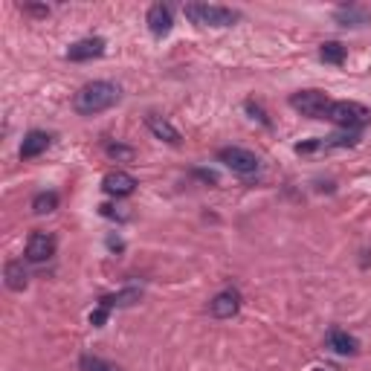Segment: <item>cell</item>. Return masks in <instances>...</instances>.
I'll use <instances>...</instances> for the list:
<instances>
[{"label":"cell","instance_id":"obj_1","mask_svg":"<svg viewBox=\"0 0 371 371\" xmlns=\"http://www.w3.org/2000/svg\"><path fill=\"white\" fill-rule=\"evenodd\" d=\"M122 99V87L116 81H87L73 96V107L79 116H96L104 114Z\"/></svg>","mask_w":371,"mask_h":371},{"label":"cell","instance_id":"obj_2","mask_svg":"<svg viewBox=\"0 0 371 371\" xmlns=\"http://www.w3.org/2000/svg\"><path fill=\"white\" fill-rule=\"evenodd\" d=\"M183 15L198 27H215V29H224V27H235L241 20V12H235L229 6H217V4H186Z\"/></svg>","mask_w":371,"mask_h":371},{"label":"cell","instance_id":"obj_3","mask_svg":"<svg viewBox=\"0 0 371 371\" xmlns=\"http://www.w3.org/2000/svg\"><path fill=\"white\" fill-rule=\"evenodd\" d=\"M325 119L345 128V130H360L371 122V107L360 104V102H348V99H339V102H331L328 114Z\"/></svg>","mask_w":371,"mask_h":371},{"label":"cell","instance_id":"obj_4","mask_svg":"<svg viewBox=\"0 0 371 371\" xmlns=\"http://www.w3.org/2000/svg\"><path fill=\"white\" fill-rule=\"evenodd\" d=\"M360 142L357 130H345V134H331V137H313V140H302L296 142V154L299 157H313V154H328L337 148H354Z\"/></svg>","mask_w":371,"mask_h":371},{"label":"cell","instance_id":"obj_5","mask_svg":"<svg viewBox=\"0 0 371 371\" xmlns=\"http://www.w3.org/2000/svg\"><path fill=\"white\" fill-rule=\"evenodd\" d=\"M217 163H224L232 174L238 177H252V174L261 171V160L252 154V151L241 148V145H227L217 151Z\"/></svg>","mask_w":371,"mask_h":371},{"label":"cell","instance_id":"obj_6","mask_svg":"<svg viewBox=\"0 0 371 371\" xmlns=\"http://www.w3.org/2000/svg\"><path fill=\"white\" fill-rule=\"evenodd\" d=\"M288 104L302 116L325 119V114H328V107H331V99H328V93H322V90H299V93H293L288 99Z\"/></svg>","mask_w":371,"mask_h":371},{"label":"cell","instance_id":"obj_7","mask_svg":"<svg viewBox=\"0 0 371 371\" xmlns=\"http://www.w3.org/2000/svg\"><path fill=\"white\" fill-rule=\"evenodd\" d=\"M58 250V241L53 232H32L29 241H27V258L32 261V264H43V261H50Z\"/></svg>","mask_w":371,"mask_h":371},{"label":"cell","instance_id":"obj_8","mask_svg":"<svg viewBox=\"0 0 371 371\" xmlns=\"http://www.w3.org/2000/svg\"><path fill=\"white\" fill-rule=\"evenodd\" d=\"M241 293H238L235 288H227V290H221V293H215L212 299H209V313L215 316V319H232L238 311H241Z\"/></svg>","mask_w":371,"mask_h":371},{"label":"cell","instance_id":"obj_9","mask_svg":"<svg viewBox=\"0 0 371 371\" xmlns=\"http://www.w3.org/2000/svg\"><path fill=\"white\" fill-rule=\"evenodd\" d=\"M137 177L134 174H128V171H111V174H104V180H102V189L111 194V198H130V194L137 191Z\"/></svg>","mask_w":371,"mask_h":371},{"label":"cell","instance_id":"obj_10","mask_svg":"<svg viewBox=\"0 0 371 371\" xmlns=\"http://www.w3.org/2000/svg\"><path fill=\"white\" fill-rule=\"evenodd\" d=\"M104 38H81L76 43H70L67 53H64V58L67 61H93L99 55H104Z\"/></svg>","mask_w":371,"mask_h":371},{"label":"cell","instance_id":"obj_11","mask_svg":"<svg viewBox=\"0 0 371 371\" xmlns=\"http://www.w3.org/2000/svg\"><path fill=\"white\" fill-rule=\"evenodd\" d=\"M145 24H148V29H151V35H154V38L168 35L171 27H174L171 6H168V4H154V6L148 9V15H145Z\"/></svg>","mask_w":371,"mask_h":371},{"label":"cell","instance_id":"obj_12","mask_svg":"<svg viewBox=\"0 0 371 371\" xmlns=\"http://www.w3.org/2000/svg\"><path fill=\"white\" fill-rule=\"evenodd\" d=\"M53 145V137L47 134V130H29V134L24 137V142H20V160H35L41 157L43 151H47Z\"/></svg>","mask_w":371,"mask_h":371},{"label":"cell","instance_id":"obj_13","mask_svg":"<svg viewBox=\"0 0 371 371\" xmlns=\"http://www.w3.org/2000/svg\"><path fill=\"white\" fill-rule=\"evenodd\" d=\"M145 125H148V130H151V134H154L160 142H168V145H180V142H183L180 130L174 128L168 119L157 116V114H148V116H145Z\"/></svg>","mask_w":371,"mask_h":371},{"label":"cell","instance_id":"obj_14","mask_svg":"<svg viewBox=\"0 0 371 371\" xmlns=\"http://www.w3.org/2000/svg\"><path fill=\"white\" fill-rule=\"evenodd\" d=\"M325 342H328L331 351H337L342 357H357L360 354V342L342 328H331L328 337H325Z\"/></svg>","mask_w":371,"mask_h":371},{"label":"cell","instance_id":"obj_15","mask_svg":"<svg viewBox=\"0 0 371 371\" xmlns=\"http://www.w3.org/2000/svg\"><path fill=\"white\" fill-rule=\"evenodd\" d=\"M140 296H142V290L140 288H125V290H119V293H111V296H102L99 299V308H130L134 302H140Z\"/></svg>","mask_w":371,"mask_h":371},{"label":"cell","instance_id":"obj_16","mask_svg":"<svg viewBox=\"0 0 371 371\" xmlns=\"http://www.w3.org/2000/svg\"><path fill=\"white\" fill-rule=\"evenodd\" d=\"M4 278H6V288H9V290H27L29 273H27V267H24V261H9L6 270H4Z\"/></svg>","mask_w":371,"mask_h":371},{"label":"cell","instance_id":"obj_17","mask_svg":"<svg viewBox=\"0 0 371 371\" xmlns=\"http://www.w3.org/2000/svg\"><path fill=\"white\" fill-rule=\"evenodd\" d=\"M334 18H337L339 27H363V24H368V15L360 6H339L334 12Z\"/></svg>","mask_w":371,"mask_h":371},{"label":"cell","instance_id":"obj_18","mask_svg":"<svg viewBox=\"0 0 371 371\" xmlns=\"http://www.w3.org/2000/svg\"><path fill=\"white\" fill-rule=\"evenodd\" d=\"M345 55H348V50L342 47L339 41H325L322 47H319V58H322L325 64H334V67H342V64H345Z\"/></svg>","mask_w":371,"mask_h":371},{"label":"cell","instance_id":"obj_19","mask_svg":"<svg viewBox=\"0 0 371 371\" xmlns=\"http://www.w3.org/2000/svg\"><path fill=\"white\" fill-rule=\"evenodd\" d=\"M58 203H61L58 191H38L35 198H32V212L35 215H50V212L58 209Z\"/></svg>","mask_w":371,"mask_h":371},{"label":"cell","instance_id":"obj_20","mask_svg":"<svg viewBox=\"0 0 371 371\" xmlns=\"http://www.w3.org/2000/svg\"><path fill=\"white\" fill-rule=\"evenodd\" d=\"M79 371H119L114 363H107L102 357H93V354H81L79 357Z\"/></svg>","mask_w":371,"mask_h":371},{"label":"cell","instance_id":"obj_21","mask_svg":"<svg viewBox=\"0 0 371 371\" xmlns=\"http://www.w3.org/2000/svg\"><path fill=\"white\" fill-rule=\"evenodd\" d=\"M99 212H102V217H111V221H128L130 217V212H125L122 206H114V203H102Z\"/></svg>","mask_w":371,"mask_h":371},{"label":"cell","instance_id":"obj_22","mask_svg":"<svg viewBox=\"0 0 371 371\" xmlns=\"http://www.w3.org/2000/svg\"><path fill=\"white\" fill-rule=\"evenodd\" d=\"M107 157H114V160H134V148H128V145H107Z\"/></svg>","mask_w":371,"mask_h":371},{"label":"cell","instance_id":"obj_23","mask_svg":"<svg viewBox=\"0 0 371 371\" xmlns=\"http://www.w3.org/2000/svg\"><path fill=\"white\" fill-rule=\"evenodd\" d=\"M244 107H247V114H250L252 119H258L261 125H267V128H270V119H267V114H264V107H261L258 102H252V99H247V102H244Z\"/></svg>","mask_w":371,"mask_h":371},{"label":"cell","instance_id":"obj_24","mask_svg":"<svg viewBox=\"0 0 371 371\" xmlns=\"http://www.w3.org/2000/svg\"><path fill=\"white\" fill-rule=\"evenodd\" d=\"M107 313H111L107 308H96V311L90 313V325H93V328H102V325L107 322Z\"/></svg>","mask_w":371,"mask_h":371},{"label":"cell","instance_id":"obj_25","mask_svg":"<svg viewBox=\"0 0 371 371\" xmlns=\"http://www.w3.org/2000/svg\"><path fill=\"white\" fill-rule=\"evenodd\" d=\"M24 12L38 15V18H47V15H50V9H47V6H32V4H29V6H24Z\"/></svg>","mask_w":371,"mask_h":371},{"label":"cell","instance_id":"obj_26","mask_svg":"<svg viewBox=\"0 0 371 371\" xmlns=\"http://www.w3.org/2000/svg\"><path fill=\"white\" fill-rule=\"evenodd\" d=\"M107 247H111L114 252H122V250H125V244L119 241V238H107Z\"/></svg>","mask_w":371,"mask_h":371}]
</instances>
